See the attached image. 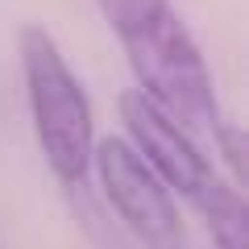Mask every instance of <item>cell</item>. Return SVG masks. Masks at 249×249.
I'll list each match as a JSON object with an SVG mask.
<instances>
[{"instance_id": "cell-1", "label": "cell", "mask_w": 249, "mask_h": 249, "mask_svg": "<svg viewBox=\"0 0 249 249\" xmlns=\"http://www.w3.org/2000/svg\"><path fill=\"white\" fill-rule=\"evenodd\" d=\"M100 17L121 42L137 91L170 112L183 129H220L216 88L191 29L170 0H96Z\"/></svg>"}, {"instance_id": "cell-2", "label": "cell", "mask_w": 249, "mask_h": 249, "mask_svg": "<svg viewBox=\"0 0 249 249\" xmlns=\"http://www.w3.org/2000/svg\"><path fill=\"white\" fill-rule=\"evenodd\" d=\"M17 46H21V75H25L37 150H42L50 175L67 191H75L91 175V150H96L91 100L83 91V83L75 79L71 62L62 58L50 29L25 25Z\"/></svg>"}, {"instance_id": "cell-3", "label": "cell", "mask_w": 249, "mask_h": 249, "mask_svg": "<svg viewBox=\"0 0 249 249\" xmlns=\"http://www.w3.org/2000/svg\"><path fill=\"white\" fill-rule=\"evenodd\" d=\"M91 170L100 178L108 208L137 237L142 249H183V220L175 196L124 137H100L91 150Z\"/></svg>"}, {"instance_id": "cell-4", "label": "cell", "mask_w": 249, "mask_h": 249, "mask_svg": "<svg viewBox=\"0 0 249 249\" xmlns=\"http://www.w3.org/2000/svg\"><path fill=\"white\" fill-rule=\"evenodd\" d=\"M121 121H124V133H129L124 142L133 145L137 158L162 178V187H166L170 196H183V199L196 204L199 191L216 178V170H212V162L204 158L196 133L183 129L175 116L162 112V108L154 104L150 96H142L137 88L121 96Z\"/></svg>"}, {"instance_id": "cell-5", "label": "cell", "mask_w": 249, "mask_h": 249, "mask_svg": "<svg viewBox=\"0 0 249 249\" xmlns=\"http://www.w3.org/2000/svg\"><path fill=\"white\" fill-rule=\"evenodd\" d=\"M199 216L208 224V237H212L216 249H249V212L245 199H241L237 183H224L220 175L199 191L196 199Z\"/></svg>"}, {"instance_id": "cell-6", "label": "cell", "mask_w": 249, "mask_h": 249, "mask_svg": "<svg viewBox=\"0 0 249 249\" xmlns=\"http://www.w3.org/2000/svg\"><path fill=\"white\" fill-rule=\"evenodd\" d=\"M216 150L224 154V162H229V170H232V178H237V187H241V178H245V133H241V124H224L220 121V129H216Z\"/></svg>"}]
</instances>
